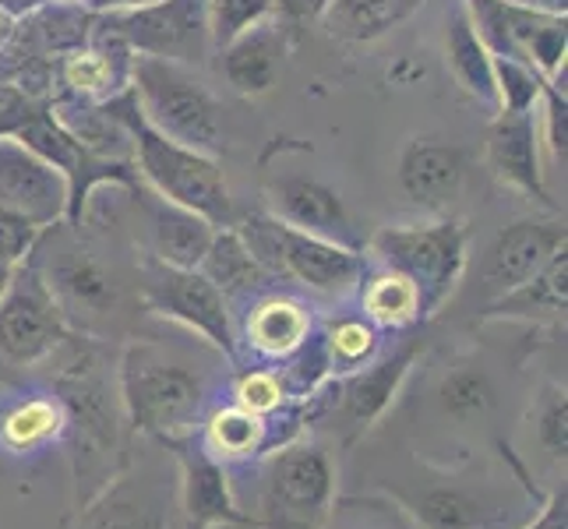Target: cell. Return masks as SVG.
Wrapping results in <instances>:
<instances>
[{
    "label": "cell",
    "instance_id": "26",
    "mask_svg": "<svg viewBox=\"0 0 568 529\" xmlns=\"http://www.w3.org/2000/svg\"><path fill=\"white\" fill-rule=\"evenodd\" d=\"M311 336V318L301 304L293 301H262L251 311L247 339L254 349H262L265 357H290L297 353Z\"/></svg>",
    "mask_w": 568,
    "mask_h": 529
},
{
    "label": "cell",
    "instance_id": "10",
    "mask_svg": "<svg viewBox=\"0 0 568 529\" xmlns=\"http://www.w3.org/2000/svg\"><path fill=\"white\" fill-rule=\"evenodd\" d=\"M64 339V311L36 268L18 265L0 301V353L11 364H36Z\"/></svg>",
    "mask_w": 568,
    "mask_h": 529
},
{
    "label": "cell",
    "instance_id": "36",
    "mask_svg": "<svg viewBox=\"0 0 568 529\" xmlns=\"http://www.w3.org/2000/svg\"><path fill=\"white\" fill-rule=\"evenodd\" d=\"M39 237H43V230L36 223H29L26 215L18 212H8L0 208V262L18 268L29 262V254L36 251Z\"/></svg>",
    "mask_w": 568,
    "mask_h": 529
},
{
    "label": "cell",
    "instance_id": "6",
    "mask_svg": "<svg viewBox=\"0 0 568 529\" xmlns=\"http://www.w3.org/2000/svg\"><path fill=\"white\" fill-rule=\"evenodd\" d=\"M251 247V254L258 258L268 276H286L297 279L318 293H346L354 289L364 276V254L339 247L332 241L311 237L286 223H280L276 215H247L244 226H233Z\"/></svg>",
    "mask_w": 568,
    "mask_h": 529
},
{
    "label": "cell",
    "instance_id": "44",
    "mask_svg": "<svg viewBox=\"0 0 568 529\" xmlns=\"http://www.w3.org/2000/svg\"><path fill=\"white\" fill-rule=\"evenodd\" d=\"M14 272H18V268H11V265H4V262H0V301H4V293L11 289V279H14Z\"/></svg>",
    "mask_w": 568,
    "mask_h": 529
},
{
    "label": "cell",
    "instance_id": "9",
    "mask_svg": "<svg viewBox=\"0 0 568 529\" xmlns=\"http://www.w3.org/2000/svg\"><path fill=\"white\" fill-rule=\"evenodd\" d=\"M142 301L152 315L199 332L205 343L223 349L226 357H237L230 304L199 268H173L149 254L142 262Z\"/></svg>",
    "mask_w": 568,
    "mask_h": 529
},
{
    "label": "cell",
    "instance_id": "2",
    "mask_svg": "<svg viewBox=\"0 0 568 529\" xmlns=\"http://www.w3.org/2000/svg\"><path fill=\"white\" fill-rule=\"evenodd\" d=\"M131 95L139 103L145 121L194 152H205L220 160L223 128L220 106L209 89L191 74V68L160 61V57L134 53L131 57Z\"/></svg>",
    "mask_w": 568,
    "mask_h": 529
},
{
    "label": "cell",
    "instance_id": "41",
    "mask_svg": "<svg viewBox=\"0 0 568 529\" xmlns=\"http://www.w3.org/2000/svg\"><path fill=\"white\" fill-rule=\"evenodd\" d=\"M523 529H568V495H565V484L558 487V491H551L544 498L540 505V516L523 526Z\"/></svg>",
    "mask_w": 568,
    "mask_h": 529
},
{
    "label": "cell",
    "instance_id": "12",
    "mask_svg": "<svg viewBox=\"0 0 568 529\" xmlns=\"http://www.w3.org/2000/svg\"><path fill=\"white\" fill-rule=\"evenodd\" d=\"M568 230L561 220H516L491 241L480 265V286L491 301L530 283L537 272L565 247Z\"/></svg>",
    "mask_w": 568,
    "mask_h": 529
},
{
    "label": "cell",
    "instance_id": "14",
    "mask_svg": "<svg viewBox=\"0 0 568 529\" xmlns=\"http://www.w3.org/2000/svg\"><path fill=\"white\" fill-rule=\"evenodd\" d=\"M540 116L537 110L526 113H505L495 110V121L487 124L484 139V160L491 176L508 187L526 194L530 202L555 205L547 194V176H544V160H540Z\"/></svg>",
    "mask_w": 568,
    "mask_h": 529
},
{
    "label": "cell",
    "instance_id": "43",
    "mask_svg": "<svg viewBox=\"0 0 568 529\" xmlns=\"http://www.w3.org/2000/svg\"><path fill=\"white\" fill-rule=\"evenodd\" d=\"M519 8H530V11H544V14H565L568 11V0H513Z\"/></svg>",
    "mask_w": 568,
    "mask_h": 529
},
{
    "label": "cell",
    "instance_id": "13",
    "mask_svg": "<svg viewBox=\"0 0 568 529\" xmlns=\"http://www.w3.org/2000/svg\"><path fill=\"white\" fill-rule=\"evenodd\" d=\"M0 208L26 215L47 230L68 220V181L61 170L22 145L18 139H0Z\"/></svg>",
    "mask_w": 568,
    "mask_h": 529
},
{
    "label": "cell",
    "instance_id": "39",
    "mask_svg": "<svg viewBox=\"0 0 568 529\" xmlns=\"http://www.w3.org/2000/svg\"><path fill=\"white\" fill-rule=\"evenodd\" d=\"M92 529H160L155 516L142 512L128 501H110L106 508H100V516L92 519Z\"/></svg>",
    "mask_w": 568,
    "mask_h": 529
},
{
    "label": "cell",
    "instance_id": "28",
    "mask_svg": "<svg viewBox=\"0 0 568 529\" xmlns=\"http://www.w3.org/2000/svg\"><path fill=\"white\" fill-rule=\"evenodd\" d=\"M61 427H64L61 409L47 399H29L22 406H14L11 414L0 420V441L14 448V452H29V448L61 435Z\"/></svg>",
    "mask_w": 568,
    "mask_h": 529
},
{
    "label": "cell",
    "instance_id": "45",
    "mask_svg": "<svg viewBox=\"0 0 568 529\" xmlns=\"http://www.w3.org/2000/svg\"><path fill=\"white\" fill-rule=\"evenodd\" d=\"M0 8L11 11V14H22V11L32 8V0H0Z\"/></svg>",
    "mask_w": 568,
    "mask_h": 529
},
{
    "label": "cell",
    "instance_id": "40",
    "mask_svg": "<svg viewBox=\"0 0 568 529\" xmlns=\"http://www.w3.org/2000/svg\"><path fill=\"white\" fill-rule=\"evenodd\" d=\"M332 0H276V18L293 29V26H307V22H322Z\"/></svg>",
    "mask_w": 568,
    "mask_h": 529
},
{
    "label": "cell",
    "instance_id": "38",
    "mask_svg": "<svg viewBox=\"0 0 568 529\" xmlns=\"http://www.w3.org/2000/svg\"><path fill=\"white\" fill-rule=\"evenodd\" d=\"M283 403V385L276 375H265V370H254L237 385V406L251 409V414H272Z\"/></svg>",
    "mask_w": 568,
    "mask_h": 529
},
{
    "label": "cell",
    "instance_id": "15",
    "mask_svg": "<svg viewBox=\"0 0 568 529\" xmlns=\"http://www.w3.org/2000/svg\"><path fill=\"white\" fill-rule=\"evenodd\" d=\"M417 353H420V343H406L396 353H388V357L367 364L364 370H354V375L336 388V396H339L336 414H339V424L346 430L349 445L364 438L367 430L388 414V406L399 396V385L406 382Z\"/></svg>",
    "mask_w": 568,
    "mask_h": 529
},
{
    "label": "cell",
    "instance_id": "24",
    "mask_svg": "<svg viewBox=\"0 0 568 529\" xmlns=\"http://www.w3.org/2000/svg\"><path fill=\"white\" fill-rule=\"evenodd\" d=\"M47 286L53 289L57 304L85 311V315H106L116 304V279L85 251H68L61 262L50 268Z\"/></svg>",
    "mask_w": 568,
    "mask_h": 529
},
{
    "label": "cell",
    "instance_id": "7",
    "mask_svg": "<svg viewBox=\"0 0 568 529\" xmlns=\"http://www.w3.org/2000/svg\"><path fill=\"white\" fill-rule=\"evenodd\" d=\"M463 8L491 57L526 61L544 82H565V14L530 11L513 0H463Z\"/></svg>",
    "mask_w": 568,
    "mask_h": 529
},
{
    "label": "cell",
    "instance_id": "22",
    "mask_svg": "<svg viewBox=\"0 0 568 529\" xmlns=\"http://www.w3.org/2000/svg\"><path fill=\"white\" fill-rule=\"evenodd\" d=\"M445 61H448V71H453V78H456V85L466 95H474L477 103L498 110L491 53H487V47L480 43V35H477L474 22H469L463 0L445 18Z\"/></svg>",
    "mask_w": 568,
    "mask_h": 529
},
{
    "label": "cell",
    "instance_id": "18",
    "mask_svg": "<svg viewBox=\"0 0 568 529\" xmlns=\"http://www.w3.org/2000/svg\"><path fill=\"white\" fill-rule=\"evenodd\" d=\"M286 26L280 18L254 26L220 47V71L230 82L233 92H241L244 100H258V95L272 92L280 82L283 53H286Z\"/></svg>",
    "mask_w": 568,
    "mask_h": 529
},
{
    "label": "cell",
    "instance_id": "17",
    "mask_svg": "<svg viewBox=\"0 0 568 529\" xmlns=\"http://www.w3.org/2000/svg\"><path fill=\"white\" fill-rule=\"evenodd\" d=\"M181 459L184 477V516L187 529H212V526H244L258 529V519L244 516L237 498L230 491V477L223 462H215L205 448H191L187 441H173Z\"/></svg>",
    "mask_w": 568,
    "mask_h": 529
},
{
    "label": "cell",
    "instance_id": "35",
    "mask_svg": "<svg viewBox=\"0 0 568 529\" xmlns=\"http://www.w3.org/2000/svg\"><path fill=\"white\" fill-rule=\"evenodd\" d=\"M378 349L375 325L346 318L328 332V367H361Z\"/></svg>",
    "mask_w": 568,
    "mask_h": 529
},
{
    "label": "cell",
    "instance_id": "42",
    "mask_svg": "<svg viewBox=\"0 0 568 529\" xmlns=\"http://www.w3.org/2000/svg\"><path fill=\"white\" fill-rule=\"evenodd\" d=\"M155 4V0H82V8L89 14H113V11H134V8H145Z\"/></svg>",
    "mask_w": 568,
    "mask_h": 529
},
{
    "label": "cell",
    "instance_id": "3",
    "mask_svg": "<svg viewBox=\"0 0 568 529\" xmlns=\"http://www.w3.org/2000/svg\"><path fill=\"white\" fill-rule=\"evenodd\" d=\"M371 251L385 272L406 279L420 301V322L438 315L466 272V226L442 220L427 226H382Z\"/></svg>",
    "mask_w": 568,
    "mask_h": 529
},
{
    "label": "cell",
    "instance_id": "31",
    "mask_svg": "<svg viewBox=\"0 0 568 529\" xmlns=\"http://www.w3.org/2000/svg\"><path fill=\"white\" fill-rule=\"evenodd\" d=\"M491 71H495L498 110H505V113H526V110L540 106L544 78L526 61H513V57H491Z\"/></svg>",
    "mask_w": 568,
    "mask_h": 529
},
{
    "label": "cell",
    "instance_id": "25",
    "mask_svg": "<svg viewBox=\"0 0 568 529\" xmlns=\"http://www.w3.org/2000/svg\"><path fill=\"white\" fill-rule=\"evenodd\" d=\"M424 0H332L322 22L346 43H375L385 32L417 14Z\"/></svg>",
    "mask_w": 568,
    "mask_h": 529
},
{
    "label": "cell",
    "instance_id": "34",
    "mask_svg": "<svg viewBox=\"0 0 568 529\" xmlns=\"http://www.w3.org/2000/svg\"><path fill=\"white\" fill-rule=\"evenodd\" d=\"M540 149H547L551 163L565 170L568 155V100H565V82H544L540 92Z\"/></svg>",
    "mask_w": 568,
    "mask_h": 529
},
{
    "label": "cell",
    "instance_id": "37",
    "mask_svg": "<svg viewBox=\"0 0 568 529\" xmlns=\"http://www.w3.org/2000/svg\"><path fill=\"white\" fill-rule=\"evenodd\" d=\"M47 103L50 100L32 95L18 82H0V139H14V134L22 131Z\"/></svg>",
    "mask_w": 568,
    "mask_h": 529
},
{
    "label": "cell",
    "instance_id": "5",
    "mask_svg": "<svg viewBox=\"0 0 568 529\" xmlns=\"http://www.w3.org/2000/svg\"><path fill=\"white\" fill-rule=\"evenodd\" d=\"M124 409L131 424L166 445L187 441L202 414L205 388L199 375L181 364H166L145 346H131L121 370Z\"/></svg>",
    "mask_w": 568,
    "mask_h": 529
},
{
    "label": "cell",
    "instance_id": "21",
    "mask_svg": "<svg viewBox=\"0 0 568 529\" xmlns=\"http://www.w3.org/2000/svg\"><path fill=\"white\" fill-rule=\"evenodd\" d=\"M568 254L565 247L547 262L530 283L516 286L513 293L491 301L484 307V322H498V318H516V322H561L565 307H568Z\"/></svg>",
    "mask_w": 568,
    "mask_h": 529
},
{
    "label": "cell",
    "instance_id": "4",
    "mask_svg": "<svg viewBox=\"0 0 568 529\" xmlns=\"http://www.w3.org/2000/svg\"><path fill=\"white\" fill-rule=\"evenodd\" d=\"M332 501H336V466L322 445H283L262 466L258 529H322Z\"/></svg>",
    "mask_w": 568,
    "mask_h": 529
},
{
    "label": "cell",
    "instance_id": "20",
    "mask_svg": "<svg viewBox=\"0 0 568 529\" xmlns=\"http://www.w3.org/2000/svg\"><path fill=\"white\" fill-rule=\"evenodd\" d=\"M396 498L420 529H491L501 519V508L459 484H427L420 491H396Z\"/></svg>",
    "mask_w": 568,
    "mask_h": 529
},
{
    "label": "cell",
    "instance_id": "16",
    "mask_svg": "<svg viewBox=\"0 0 568 529\" xmlns=\"http://www.w3.org/2000/svg\"><path fill=\"white\" fill-rule=\"evenodd\" d=\"M466 184V152L445 139H414L399 155V187L414 205L442 212Z\"/></svg>",
    "mask_w": 568,
    "mask_h": 529
},
{
    "label": "cell",
    "instance_id": "23",
    "mask_svg": "<svg viewBox=\"0 0 568 529\" xmlns=\"http://www.w3.org/2000/svg\"><path fill=\"white\" fill-rule=\"evenodd\" d=\"M202 276L223 293L226 304L237 297H251L254 289L268 286V268L254 258L251 247L244 244V237L233 226H220L215 237L205 251V258L199 265Z\"/></svg>",
    "mask_w": 568,
    "mask_h": 529
},
{
    "label": "cell",
    "instance_id": "32",
    "mask_svg": "<svg viewBox=\"0 0 568 529\" xmlns=\"http://www.w3.org/2000/svg\"><path fill=\"white\" fill-rule=\"evenodd\" d=\"M276 18V0H209V39L212 50L226 47L230 39Z\"/></svg>",
    "mask_w": 568,
    "mask_h": 529
},
{
    "label": "cell",
    "instance_id": "1",
    "mask_svg": "<svg viewBox=\"0 0 568 529\" xmlns=\"http://www.w3.org/2000/svg\"><path fill=\"white\" fill-rule=\"evenodd\" d=\"M106 106L116 113V121L124 124L128 139H131L134 173H139V181L152 194H160V199H166L173 205H184L191 212L205 215V220L215 226H233L230 187H226L223 166L215 155L194 152V149L155 131L142 116L139 103H134L131 89L106 100Z\"/></svg>",
    "mask_w": 568,
    "mask_h": 529
},
{
    "label": "cell",
    "instance_id": "30",
    "mask_svg": "<svg viewBox=\"0 0 568 529\" xmlns=\"http://www.w3.org/2000/svg\"><path fill=\"white\" fill-rule=\"evenodd\" d=\"M364 304H367V315L388 328H406V325L420 322V301H417L414 286L399 276H392V272H385L382 279L367 286Z\"/></svg>",
    "mask_w": 568,
    "mask_h": 529
},
{
    "label": "cell",
    "instance_id": "8",
    "mask_svg": "<svg viewBox=\"0 0 568 529\" xmlns=\"http://www.w3.org/2000/svg\"><path fill=\"white\" fill-rule=\"evenodd\" d=\"M100 26L110 29L131 53L160 57L184 68L202 64L212 50L209 0H155L134 11L100 14Z\"/></svg>",
    "mask_w": 568,
    "mask_h": 529
},
{
    "label": "cell",
    "instance_id": "27",
    "mask_svg": "<svg viewBox=\"0 0 568 529\" xmlns=\"http://www.w3.org/2000/svg\"><path fill=\"white\" fill-rule=\"evenodd\" d=\"M438 403L442 414L453 417L459 424H474V420H487L491 409L498 403V391L491 375L484 370V364L477 360H463L456 364L438 385Z\"/></svg>",
    "mask_w": 568,
    "mask_h": 529
},
{
    "label": "cell",
    "instance_id": "46",
    "mask_svg": "<svg viewBox=\"0 0 568 529\" xmlns=\"http://www.w3.org/2000/svg\"><path fill=\"white\" fill-rule=\"evenodd\" d=\"M50 4H82V0H50Z\"/></svg>",
    "mask_w": 568,
    "mask_h": 529
},
{
    "label": "cell",
    "instance_id": "19",
    "mask_svg": "<svg viewBox=\"0 0 568 529\" xmlns=\"http://www.w3.org/2000/svg\"><path fill=\"white\" fill-rule=\"evenodd\" d=\"M134 191H139V199H145V208H149L152 258H160L163 265H173V268H199L220 226L209 223L199 212L160 199V194H152L142 184Z\"/></svg>",
    "mask_w": 568,
    "mask_h": 529
},
{
    "label": "cell",
    "instance_id": "29",
    "mask_svg": "<svg viewBox=\"0 0 568 529\" xmlns=\"http://www.w3.org/2000/svg\"><path fill=\"white\" fill-rule=\"evenodd\" d=\"M205 438H209V448L215 456L237 459V456H251L254 448L262 445L265 424L258 414H251V409L230 406V409H220V414H212Z\"/></svg>",
    "mask_w": 568,
    "mask_h": 529
},
{
    "label": "cell",
    "instance_id": "33",
    "mask_svg": "<svg viewBox=\"0 0 568 529\" xmlns=\"http://www.w3.org/2000/svg\"><path fill=\"white\" fill-rule=\"evenodd\" d=\"M534 430H537V441L544 448V456L565 466L568 456V396H565V385H547L540 391V403H537V414H534Z\"/></svg>",
    "mask_w": 568,
    "mask_h": 529
},
{
    "label": "cell",
    "instance_id": "11",
    "mask_svg": "<svg viewBox=\"0 0 568 529\" xmlns=\"http://www.w3.org/2000/svg\"><path fill=\"white\" fill-rule=\"evenodd\" d=\"M265 205H268V215H276L280 223L293 230L332 241L349 251H364V241L357 237L343 194L336 187L315 181V176L283 173L276 181H268Z\"/></svg>",
    "mask_w": 568,
    "mask_h": 529
}]
</instances>
